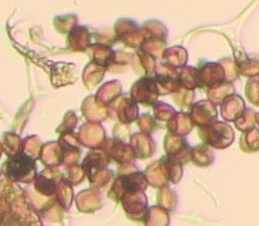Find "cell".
<instances>
[{
    "label": "cell",
    "instance_id": "obj_1",
    "mask_svg": "<svg viewBox=\"0 0 259 226\" xmlns=\"http://www.w3.org/2000/svg\"><path fill=\"white\" fill-rule=\"evenodd\" d=\"M34 161L25 153L16 154L8 162V173L11 178L19 179L27 175L34 168Z\"/></svg>",
    "mask_w": 259,
    "mask_h": 226
}]
</instances>
